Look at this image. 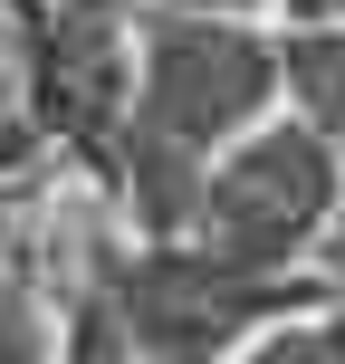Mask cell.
Wrapping results in <instances>:
<instances>
[{
    "mask_svg": "<svg viewBox=\"0 0 345 364\" xmlns=\"http://www.w3.org/2000/svg\"><path fill=\"white\" fill-rule=\"evenodd\" d=\"M288 96V48L230 0H144L134 10V106L115 144V211L125 230H182L201 173L269 125Z\"/></svg>",
    "mask_w": 345,
    "mask_h": 364,
    "instance_id": "obj_1",
    "label": "cell"
},
{
    "mask_svg": "<svg viewBox=\"0 0 345 364\" xmlns=\"http://www.w3.org/2000/svg\"><path fill=\"white\" fill-rule=\"evenodd\" d=\"M77 297L154 364H230L240 346H259L278 316L317 307V297H336V288L317 269H297V278L240 269V259H221L211 240H192V230H125V240H96L87 250V288Z\"/></svg>",
    "mask_w": 345,
    "mask_h": 364,
    "instance_id": "obj_2",
    "label": "cell"
},
{
    "mask_svg": "<svg viewBox=\"0 0 345 364\" xmlns=\"http://www.w3.org/2000/svg\"><path fill=\"white\" fill-rule=\"evenodd\" d=\"M0 96L58 164L115 192V144H125V106H134V10L0 0Z\"/></svg>",
    "mask_w": 345,
    "mask_h": 364,
    "instance_id": "obj_3",
    "label": "cell"
},
{
    "mask_svg": "<svg viewBox=\"0 0 345 364\" xmlns=\"http://www.w3.org/2000/svg\"><path fill=\"white\" fill-rule=\"evenodd\" d=\"M336 201H345V154L307 125V115H269V125H250L211 173H201V201H192L182 230L211 240V250L240 259V269L297 278V269H317V240H327Z\"/></svg>",
    "mask_w": 345,
    "mask_h": 364,
    "instance_id": "obj_4",
    "label": "cell"
},
{
    "mask_svg": "<svg viewBox=\"0 0 345 364\" xmlns=\"http://www.w3.org/2000/svg\"><path fill=\"white\" fill-rule=\"evenodd\" d=\"M0 364H68V316L19 240H0Z\"/></svg>",
    "mask_w": 345,
    "mask_h": 364,
    "instance_id": "obj_5",
    "label": "cell"
},
{
    "mask_svg": "<svg viewBox=\"0 0 345 364\" xmlns=\"http://www.w3.org/2000/svg\"><path fill=\"white\" fill-rule=\"evenodd\" d=\"M278 48H288V115H307L345 154V19H297Z\"/></svg>",
    "mask_w": 345,
    "mask_h": 364,
    "instance_id": "obj_6",
    "label": "cell"
},
{
    "mask_svg": "<svg viewBox=\"0 0 345 364\" xmlns=\"http://www.w3.org/2000/svg\"><path fill=\"white\" fill-rule=\"evenodd\" d=\"M230 364H345V297H317V307L278 316L259 346H240Z\"/></svg>",
    "mask_w": 345,
    "mask_h": 364,
    "instance_id": "obj_7",
    "label": "cell"
},
{
    "mask_svg": "<svg viewBox=\"0 0 345 364\" xmlns=\"http://www.w3.org/2000/svg\"><path fill=\"white\" fill-rule=\"evenodd\" d=\"M38 164H48V144H38V134L19 125V106H10V96H0V211L38 192Z\"/></svg>",
    "mask_w": 345,
    "mask_h": 364,
    "instance_id": "obj_8",
    "label": "cell"
},
{
    "mask_svg": "<svg viewBox=\"0 0 345 364\" xmlns=\"http://www.w3.org/2000/svg\"><path fill=\"white\" fill-rule=\"evenodd\" d=\"M68 364H154V355H134L125 336L87 307V297H68Z\"/></svg>",
    "mask_w": 345,
    "mask_h": 364,
    "instance_id": "obj_9",
    "label": "cell"
},
{
    "mask_svg": "<svg viewBox=\"0 0 345 364\" xmlns=\"http://www.w3.org/2000/svg\"><path fill=\"white\" fill-rule=\"evenodd\" d=\"M317 278L345 297V201H336V220H327V240H317Z\"/></svg>",
    "mask_w": 345,
    "mask_h": 364,
    "instance_id": "obj_10",
    "label": "cell"
},
{
    "mask_svg": "<svg viewBox=\"0 0 345 364\" xmlns=\"http://www.w3.org/2000/svg\"><path fill=\"white\" fill-rule=\"evenodd\" d=\"M87 10H144V0H87Z\"/></svg>",
    "mask_w": 345,
    "mask_h": 364,
    "instance_id": "obj_11",
    "label": "cell"
}]
</instances>
